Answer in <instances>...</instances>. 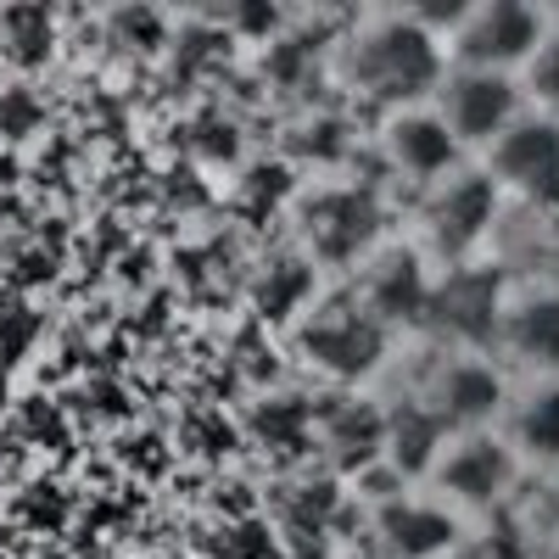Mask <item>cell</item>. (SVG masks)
Instances as JSON below:
<instances>
[{
  "instance_id": "6da1fadb",
  "label": "cell",
  "mask_w": 559,
  "mask_h": 559,
  "mask_svg": "<svg viewBox=\"0 0 559 559\" xmlns=\"http://www.w3.org/2000/svg\"><path fill=\"white\" fill-rule=\"evenodd\" d=\"M442 68H448L442 39L431 28H419L414 17H403V12H386L376 23H364L347 45V79L369 102H381V112L403 107V102H431Z\"/></svg>"
},
{
  "instance_id": "7a4b0ae2",
  "label": "cell",
  "mask_w": 559,
  "mask_h": 559,
  "mask_svg": "<svg viewBox=\"0 0 559 559\" xmlns=\"http://www.w3.org/2000/svg\"><path fill=\"white\" fill-rule=\"evenodd\" d=\"M521 476L526 471L515 464V453L503 448V437L492 426H481V431H448L419 487H426L442 509H453L464 526H476V521L515 503Z\"/></svg>"
},
{
  "instance_id": "3957f363",
  "label": "cell",
  "mask_w": 559,
  "mask_h": 559,
  "mask_svg": "<svg viewBox=\"0 0 559 559\" xmlns=\"http://www.w3.org/2000/svg\"><path fill=\"white\" fill-rule=\"evenodd\" d=\"M554 28V12L537 0H476L448 39L442 57L453 68H487V73H521V62L537 51Z\"/></svg>"
},
{
  "instance_id": "277c9868",
  "label": "cell",
  "mask_w": 559,
  "mask_h": 559,
  "mask_svg": "<svg viewBox=\"0 0 559 559\" xmlns=\"http://www.w3.org/2000/svg\"><path fill=\"white\" fill-rule=\"evenodd\" d=\"M476 168L503 202H521L526 213H559V118L521 112L476 157Z\"/></svg>"
},
{
  "instance_id": "5b68a950",
  "label": "cell",
  "mask_w": 559,
  "mask_h": 559,
  "mask_svg": "<svg viewBox=\"0 0 559 559\" xmlns=\"http://www.w3.org/2000/svg\"><path fill=\"white\" fill-rule=\"evenodd\" d=\"M487 353L509 376H559V286L548 274L503 280Z\"/></svg>"
},
{
  "instance_id": "8992f818",
  "label": "cell",
  "mask_w": 559,
  "mask_h": 559,
  "mask_svg": "<svg viewBox=\"0 0 559 559\" xmlns=\"http://www.w3.org/2000/svg\"><path fill=\"white\" fill-rule=\"evenodd\" d=\"M503 392H509V369L492 353H481V347H448L408 397L426 408L442 431H481V426L498 419Z\"/></svg>"
},
{
  "instance_id": "52a82bcc",
  "label": "cell",
  "mask_w": 559,
  "mask_h": 559,
  "mask_svg": "<svg viewBox=\"0 0 559 559\" xmlns=\"http://www.w3.org/2000/svg\"><path fill=\"white\" fill-rule=\"evenodd\" d=\"M498 207H503V197L492 191V179L476 163H464L448 179H437L426 191V202H419V241L414 247L437 263H448V269H459L481 247Z\"/></svg>"
},
{
  "instance_id": "ba28073f",
  "label": "cell",
  "mask_w": 559,
  "mask_h": 559,
  "mask_svg": "<svg viewBox=\"0 0 559 559\" xmlns=\"http://www.w3.org/2000/svg\"><path fill=\"white\" fill-rule=\"evenodd\" d=\"M431 107L448 123V134L464 146V157H481L492 140L526 112L521 102V79L515 73H487V68H442L437 90H431Z\"/></svg>"
},
{
  "instance_id": "9c48e42d",
  "label": "cell",
  "mask_w": 559,
  "mask_h": 559,
  "mask_svg": "<svg viewBox=\"0 0 559 559\" xmlns=\"http://www.w3.org/2000/svg\"><path fill=\"white\" fill-rule=\"evenodd\" d=\"M376 146L386 157V168L419 191H431L437 179H448L453 168H464V146L448 134V123L437 118L431 102H403V107H386L381 112V129H376Z\"/></svg>"
},
{
  "instance_id": "30bf717a",
  "label": "cell",
  "mask_w": 559,
  "mask_h": 559,
  "mask_svg": "<svg viewBox=\"0 0 559 559\" xmlns=\"http://www.w3.org/2000/svg\"><path fill=\"white\" fill-rule=\"evenodd\" d=\"M492 431L515 453L521 471H559V376H509Z\"/></svg>"
},
{
  "instance_id": "8fae6325",
  "label": "cell",
  "mask_w": 559,
  "mask_h": 559,
  "mask_svg": "<svg viewBox=\"0 0 559 559\" xmlns=\"http://www.w3.org/2000/svg\"><path fill=\"white\" fill-rule=\"evenodd\" d=\"M464 526L453 509H442L431 492H403L386 498V509H376V548L381 559H453V548L464 543Z\"/></svg>"
},
{
  "instance_id": "7c38bea8",
  "label": "cell",
  "mask_w": 559,
  "mask_h": 559,
  "mask_svg": "<svg viewBox=\"0 0 559 559\" xmlns=\"http://www.w3.org/2000/svg\"><path fill=\"white\" fill-rule=\"evenodd\" d=\"M521 102L526 112H543V118H559V28H548V39L521 62Z\"/></svg>"
},
{
  "instance_id": "4fadbf2b",
  "label": "cell",
  "mask_w": 559,
  "mask_h": 559,
  "mask_svg": "<svg viewBox=\"0 0 559 559\" xmlns=\"http://www.w3.org/2000/svg\"><path fill=\"white\" fill-rule=\"evenodd\" d=\"M0 34H7V51L17 62H39L45 45H51V17H45V7H28V0H23V7L7 12V28H0Z\"/></svg>"
},
{
  "instance_id": "5bb4252c",
  "label": "cell",
  "mask_w": 559,
  "mask_h": 559,
  "mask_svg": "<svg viewBox=\"0 0 559 559\" xmlns=\"http://www.w3.org/2000/svg\"><path fill=\"white\" fill-rule=\"evenodd\" d=\"M471 7H476V0H397V12L414 17L419 28H431L437 39H448V28L471 12Z\"/></svg>"
},
{
  "instance_id": "9a60e30c",
  "label": "cell",
  "mask_w": 559,
  "mask_h": 559,
  "mask_svg": "<svg viewBox=\"0 0 559 559\" xmlns=\"http://www.w3.org/2000/svg\"><path fill=\"white\" fill-rule=\"evenodd\" d=\"M532 559H559V532H554V537H543V543L532 548Z\"/></svg>"
},
{
  "instance_id": "2e32d148",
  "label": "cell",
  "mask_w": 559,
  "mask_h": 559,
  "mask_svg": "<svg viewBox=\"0 0 559 559\" xmlns=\"http://www.w3.org/2000/svg\"><path fill=\"white\" fill-rule=\"evenodd\" d=\"M347 559H381V554H376V548H353Z\"/></svg>"
},
{
  "instance_id": "e0dca14e",
  "label": "cell",
  "mask_w": 559,
  "mask_h": 559,
  "mask_svg": "<svg viewBox=\"0 0 559 559\" xmlns=\"http://www.w3.org/2000/svg\"><path fill=\"white\" fill-rule=\"evenodd\" d=\"M548 280H554V286H559V263H554V269H548Z\"/></svg>"
},
{
  "instance_id": "ac0fdd59",
  "label": "cell",
  "mask_w": 559,
  "mask_h": 559,
  "mask_svg": "<svg viewBox=\"0 0 559 559\" xmlns=\"http://www.w3.org/2000/svg\"><path fill=\"white\" fill-rule=\"evenodd\" d=\"M453 559H471V554H464V543H459V548H453Z\"/></svg>"
},
{
  "instance_id": "d6986e66",
  "label": "cell",
  "mask_w": 559,
  "mask_h": 559,
  "mask_svg": "<svg viewBox=\"0 0 559 559\" xmlns=\"http://www.w3.org/2000/svg\"><path fill=\"white\" fill-rule=\"evenodd\" d=\"M537 7H548V12H554V7H559V0H537Z\"/></svg>"
},
{
  "instance_id": "ffe728a7",
  "label": "cell",
  "mask_w": 559,
  "mask_h": 559,
  "mask_svg": "<svg viewBox=\"0 0 559 559\" xmlns=\"http://www.w3.org/2000/svg\"><path fill=\"white\" fill-rule=\"evenodd\" d=\"M554 12H559V7H554ZM554 28H559V17H554Z\"/></svg>"
}]
</instances>
